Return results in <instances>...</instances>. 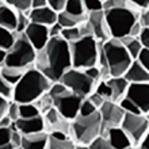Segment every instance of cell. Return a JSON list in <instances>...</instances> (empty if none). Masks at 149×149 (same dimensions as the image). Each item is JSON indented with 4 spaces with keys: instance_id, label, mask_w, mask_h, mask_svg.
<instances>
[{
    "instance_id": "6da1fadb",
    "label": "cell",
    "mask_w": 149,
    "mask_h": 149,
    "mask_svg": "<svg viewBox=\"0 0 149 149\" xmlns=\"http://www.w3.org/2000/svg\"><path fill=\"white\" fill-rule=\"evenodd\" d=\"M34 67L52 83L58 81L64 72L72 68L69 43L61 37H52L42 49L37 50Z\"/></svg>"
},
{
    "instance_id": "7a4b0ae2",
    "label": "cell",
    "mask_w": 149,
    "mask_h": 149,
    "mask_svg": "<svg viewBox=\"0 0 149 149\" xmlns=\"http://www.w3.org/2000/svg\"><path fill=\"white\" fill-rule=\"evenodd\" d=\"M50 86V80L36 67H31L24 72L22 79L14 86L12 100L18 103L36 102L37 99L49 91Z\"/></svg>"
},
{
    "instance_id": "3957f363",
    "label": "cell",
    "mask_w": 149,
    "mask_h": 149,
    "mask_svg": "<svg viewBox=\"0 0 149 149\" xmlns=\"http://www.w3.org/2000/svg\"><path fill=\"white\" fill-rule=\"evenodd\" d=\"M100 133V114L96 110L90 115L77 114L71 121V138L76 148H87Z\"/></svg>"
},
{
    "instance_id": "277c9868",
    "label": "cell",
    "mask_w": 149,
    "mask_h": 149,
    "mask_svg": "<svg viewBox=\"0 0 149 149\" xmlns=\"http://www.w3.org/2000/svg\"><path fill=\"white\" fill-rule=\"evenodd\" d=\"M47 94L50 95L52 100H53V107H56L63 117L72 121L79 114L80 103L84 98L74 94L73 91L65 87L61 81L52 83Z\"/></svg>"
},
{
    "instance_id": "5b68a950",
    "label": "cell",
    "mask_w": 149,
    "mask_h": 149,
    "mask_svg": "<svg viewBox=\"0 0 149 149\" xmlns=\"http://www.w3.org/2000/svg\"><path fill=\"white\" fill-rule=\"evenodd\" d=\"M68 43H69V52H71L72 68L86 69L88 67L96 65L99 42L94 38V36H84L73 42Z\"/></svg>"
},
{
    "instance_id": "8992f818",
    "label": "cell",
    "mask_w": 149,
    "mask_h": 149,
    "mask_svg": "<svg viewBox=\"0 0 149 149\" xmlns=\"http://www.w3.org/2000/svg\"><path fill=\"white\" fill-rule=\"evenodd\" d=\"M37 50L23 33H15V41L12 46L6 52V58L3 65L29 69L34 67Z\"/></svg>"
},
{
    "instance_id": "52a82bcc",
    "label": "cell",
    "mask_w": 149,
    "mask_h": 149,
    "mask_svg": "<svg viewBox=\"0 0 149 149\" xmlns=\"http://www.w3.org/2000/svg\"><path fill=\"white\" fill-rule=\"evenodd\" d=\"M141 10L136 8H110L104 10V18L106 23L110 30L111 38H122L125 36H129V31L138 19Z\"/></svg>"
},
{
    "instance_id": "ba28073f",
    "label": "cell",
    "mask_w": 149,
    "mask_h": 149,
    "mask_svg": "<svg viewBox=\"0 0 149 149\" xmlns=\"http://www.w3.org/2000/svg\"><path fill=\"white\" fill-rule=\"evenodd\" d=\"M102 49L106 56L111 77L123 76L133 58L130 57L122 42L117 38H110L102 43Z\"/></svg>"
},
{
    "instance_id": "9c48e42d",
    "label": "cell",
    "mask_w": 149,
    "mask_h": 149,
    "mask_svg": "<svg viewBox=\"0 0 149 149\" xmlns=\"http://www.w3.org/2000/svg\"><path fill=\"white\" fill-rule=\"evenodd\" d=\"M58 81H61L64 86L81 98H87L91 92H94L96 86L94 80L83 69H76V68H69L67 72H64Z\"/></svg>"
},
{
    "instance_id": "30bf717a",
    "label": "cell",
    "mask_w": 149,
    "mask_h": 149,
    "mask_svg": "<svg viewBox=\"0 0 149 149\" xmlns=\"http://www.w3.org/2000/svg\"><path fill=\"white\" fill-rule=\"evenodd\" d=\"M121 127L125 130L126 134L130 137V140L133 142V148H136L142 136L149 132L148 114L125 113L121 122Z\"/></svg>"
},
{
    "instance_id": "8fae6325",
    "label": "cell",
    "mask_w": 149,
    "mask_h": 149,
    "mask_svg": "<svg viewBox=\"0 0 149 149\" xmlns=\"http://www.w3.org/2000/svg\"><path fill=\"white\" fill-rule=\"evenodd\" d=\"M98 111L100 114V133L99 134L107 137L109 129L121 126L125 111L122 110L117 102H113V100H104V103Z\"/></svg>"
},
{
    "instance_id": "7c38bea8",
    "label": "cell",
    "mask_w": 149,
    "mask_h": 149,
    "mask_svg": "<svg viewBox=\"0 0 149 149\" xmlns=\"http://www.w3.org/2000/svg\"><path fill=\"white\" fill-rule=\"evenodd\" d=\"M142 114L149 113V83H129L126 95Z\"/></svg>"
},
{
    "instance_id": "4fadbf2b",
    "label": "cell",
    "mask_w": 149,
    "mask_h": 149,
    "mask_svg": "<svg viewBox=\"0 0 149 149\" xmlns=\"http://www.w3.org/2000/svg\"><path fill=\"white\" fill-rule=\"evenodd\" d=\"M87 23L90 26L94 38L99 43H103L104 41L111 38L110 30H109V26L106 23V18H104V11L88 12L87 14Z\"/></svg>"
},
{
    "instance_id": "5bb4252c",
    "label": "cell",
    "mask_w": 149,
    "mask_h": 149,
    "mask_svg": "<svg viewBox=\"0 0 149 149\" xmlns=\"http://www.w3.org/2000/svg\"><path fill=\"white\" fill-rule=\"evenodd\" d=\"M42 115L43 121H45V130L47 133L49 132H61V133L71 136V121L63 117L56 107L49 109Z\"/></svg>"
},
{
    "instance_id": "9a60e30c",
    "label": "cell",
    "mask_w": 149,
    "mask_h": 149,
    "mask_svg": "<svg viewBox=\"0 0 149 149\" xmlns=\"http://www.w3.org/2000/svg\"><path fill=\"white\" fill-rule=\"evenodd\" d=\"M23 34L30 41V43L34 46L36 50L42 49L47 43L49 38H50L49 37V27L47 26H43V24H39V23H33V22H30V24L24 30Z\"/></svg>"
},
{
    "instance_id": "2e32d148",
    "label": "cell",
    "mask_w": 149,
    "mask_h": 149,
    "mask_svg": "<svg viewBox=\"0 0 149 149\" xmlns=\"http://www.w3.org/2000/svg\"><path fill=\"white\" fill-rule=\"evenodd\" d=\"M11 129L19 130L22 134H31L45 130L43 115H37L33 118H19L11 123Z\"/></svg>"
},
{
    "instance_id": "e0dca14e",
    "label": "cell",
    "mask_w": 149,
    "mask_h": 149,
    "mask_svg": "<svg viewBox=\"0 0 149 149\" xmlns=\"http://www.w3.org/2000/svg\"><path fill=\"white\" fill-rule=\"evenodd\" d=\"M27 16L30 22H33V23H39L43 24V26H47V27L57 22V12L53 11L49 6L39 8H31L27 12Z\"/></svg>"
},
{
    "instance_id": "ac0fdd59",
    "label": "cell",
    "mask_w": 149,
    "mask_h": 149,
    "mask_svg": "<svg viewBox=\"0 0 149 149\" xmlns=\"http://www.w3.org/2000/svg\"><path fill=\"white\" fill-rule=\"evenodd\" d=\"M107 138L110 141L111 149H127L133 148V142L130 137L126 134V132L122 129L121 126L111 127L107 132Z\"/></svg>"
},
{
    "instance_id": "d6986e66",
    "label": "cell",
    "mask_w": 149,
    "mask_h": 149,
    "mask_svg": "<svg viewBox=\"0 0 149 149\" xmlns=\"http://www.w3.org/2000/svg\"><path fill=\"white\" fill-rule=\"evenodd\" d=\"M123 77L129 83H149V69L142 67L137 60H133Z\"/></svg>"
},
{
    "instance_id": "ffe728a7",
    "label": "cell",
    "mask_w": 149,
    "mask_h": 149,
    "mask_svg": "<svg viewBox=\"0 0 149 149\" xmlns=\"http://www.w3.org/2000/svg\"><path fill=\"white\" fill-rule=\"evenodd\" d=\"M49 133L46 130L31 134H22V148L24 149H45L47 144Z\"/></svg>"
},
{
    "instance_id": "44dd1931",
    "label": "cell",
    "mask_w": 149,
    "mask_h": 149,
    "mask_svg": "<svg viewBox=\"0 0 149 149\" xmlns=\"http://www.w3.org/2000/svg\"><path fill=\"white\" fill-rule=\"evenodd\" d=\"M107 86L110 87L111 90V98L110 100L113 102H119L122 98H125L126 90L129 86V81L126 80L123 76H117V77H110L106 80Z\"/></svg>"
},
{
    "instance_id": "7402d4cb",
    "label": "cell",
    "mask_w": 149,
    "mask_h": 149,
    "mask_svg": "<svg viewBox=\"0 0 149 149\" xmlns=\"http://www.w3.org/2000/svg\"><path fill=\"white\" fill-rule=\"evenodd\" d=\"M16 15L18 11L14 10L7 3H0V27H4L10 31L15 33L16 29Z\"/></svg>"
},
{
    "instance_id": "603a6c76",
    "label": "cell",
    "mask_w": 149,
    "mask_h": 149,
    "mask_svg": "<svg viewBox=\"0 0 149 149\" xmlns=\"http://www.w3.org/2000/svg\"><path fill=\"white\" fill-rule=\"evenodd\" d=\"M86 20H87V15L77 16V15H73V14H69V12H67V11L57 12V22L63 26V29L74 27V26L81 24L83 22H86Z\"/></svg>"
},
{
    "instance_id": "cb8c5ba5",
    "label": "cell",
    "mask_w": 149,
    "mask_h": 149,
    "mask_svg": "<svg viewBox=\"0 0 149 149\" xmlns=\"http://www.w3.org/2000/svg\"><path fill=\"white\" fill-rule=\"evenodd\" d=\"M27 69H22V68L16 67H8V65H1L0 67V76L3 79H6L8 83H11L12 86H15L16 83L19 81L23 73Z\"/></svg>"
},
{
    "instance_id": "d4e9b609",
    "label": "cell",
    "mask_w": 149,
    "mask_h": 149,
    "mask_svg": "<svg viewBox=\"0 0 149 149\" xmlns=\"http://www.w3.org/2000/svg\"><path fill=\"white\" fill-rule=\"evenodd\" d=\"M47 149H73L74 142L71 137H56L53 134H49L47 137Z\"/></svg>"
},
{
    "instance_id": "484cf974",
    "label": "cell",
    "mask_w": 149,
    "mask_h": 149,
    "mask_svg": "<svg viewBox=\"0 0 149 149\" xmlns=\"http://www.w3.org/2000/svg\"><path fill=\"white\" fill-rule=\"evenodd\" d=\"M119 41H121L122 45L125 46V49L127 50V53L130 54V57H132L133 60L137 58L138 53H140V50L142 49V45L140 43V41H138L136 37H132V36L122 37V38H119Z\"/></svg>"
},
{
    "instance_id": "4316f807",
    "label": "cell",
    "mask_w": 149,
    "mask_h": 149,
    "mask_svg": "<svg viewBox=\"0 0 149 149\" xmlns=\"http://www.w3.org/2000/svg\"><path fill=\"white\" fill-rule=\"evenodd\" d=\"M63 11H67L69 14H73V15H77V16L87 15L83 0H67V4H65Z\"/></svg>"
},
{
    "instance_id": "83f0119b",
    "label": "cell",
    "mask_w": 149,
    "mask_h": 149,
    "mask_svg": "<svg viewBox=\"0 0 149 149\" xmlns=\"http://www.w3.org/2000/svg\"><path fill=\"white\" fill-rule=\"evenodd\" d=\"M19 115L20 118H33L37 115H42L39 109L34 102L30 103H19Z\"/></svg>"
},
{
    "instance_id": "f1b7e54d",
    "label": "cell",
    "mask_w": 149,
    "mask_h": 149,
    "mask_svg": "<svg viewBox=\"0 0 149 149\" xmlns=\"http://www.w3.org/2000/svg\"><path fill=\"white\" fill-rule=\"evenodd\" d=\"M14 41H15V33L10 31L4 27H0V49L7 52L12 46Z\"/></svg>"
},
{
    "instance_id": "f546056e",
    "label": "cell",
    "mask_w": 149,
    "mask_h": 149,
    "mask_svg": "<svg viewBox=\"0 0 149 149\" xmlns=\"http://www.w3.org/2000/svg\"><path fill=\"white\" fill-rule=\"evenodd\" d=\"M136 8V10H140L137 8L134 4H132L129 0H103V11L104 10H110V8Z\"/></svg>"
},
{
    "instance_id": "4dcf8cb0",
    "label": "cell",
    "mask_w": 149,
    "mask_h": 149,
    "mask_svg": "<svg viewBox=\"0 0 149 149\" xmlns=\"http://www.w3.org/2000/svg\"><path fill=\"white\" fill-rule=\"evenodd\" d=\"M4 3L11 6L16 11H22L26 14L31 10V0H4Z\"/></svg>"
},
{
    "instance_id": "1f68e13d",
    "label": "cell",
    "mask_w": 149,
    "mask_h": 149,
    "mask_svg": "<svg viewBox=\"0 0 149 149\" xmlns=\"http://www.w3.org/2000/svg\"><path fill=\"white\" fill-rule=\"evenodd\" d=\"M87 148H90V149H111V145H110L109 138L99 134V136H96V137L88 144Z\"/></svg>"
},
{
    "instance_id": "d6a6232c",
    "label": "cell",
    "mask_w": 149,
    "mask_h": 149,
    "mask_svg": "<svg viewBox=\"0 0 149 149\" xmlns=\"http://www.w3.org/2000/svg\"><path fill=\"white\" fill-rule=\"evenodd\" d=\"M37 104V107L39 109V111H41V114H45L49 109H52L53 107V100H52L50 95L47 94V92H45V94L41 96V98H38L34 102Z\"/></svg>"
},
{
    "instance_id": "836d02e7",
    "label": "cell",
    "mask_w": 149,
    "mask_h": 149,
    "mask_svg": "<svg viewBox=\"0 0 149 149\" xmlns=\"http://www.w3.org/2000/svg\"><path fill=\"white\" fill-rule=\"evenodd\" d=\"M12 95H14V86L0 76V96L6 98L7 100H12Z\"/></svg>"
},
{
    "instance_id": "e575fe53",
    "label": "cell",
    "mask_w": 149,
    "mask_h": 149,
    "mask_svg": "<svg viewBox=\"0 0 149 149\" xmlns=\"http://www.w3.org/2000/svg\"><path fill=\"white\" fill-rule=\"evenodd\" d=\"M30 24V19L26 12L18 11V15H16V29L15 33H24V30L27 29V26Z\"/></svg>"
},
{
    "instance_id": "d590c367",
    "label": "cell",
    "mask_w": 149,
    "mask_h": 149,
    "mask_svg": "<svg viewBox=\"0 0 149 149\" xmlns=\"http://www.w3.org/2000/svg\"><path fill=\"white\" fill-rule=\"evenodd\" d=\"M94 92L100 95V96H102L103 99H106V100H110V98H111V90H110V87L107 86L106 80H100V81L95 86Z\"/></svg>"
},
{
    "instance_id": "8d00e7d4",
    "label": "cell",
    "mask_w": 149,
    "mask_h": 149,
    "mask_svg": "<svg viewBox=\"0 0 149 149\" xmlns=\"http://www.w3.org/2000/svg\"><path fill=\"white\" fill-rule=\"evenodd\" d=\"M118 104L121 106V109L125 111V113H130V114H140L141 113V110H140V109H138L130 99L126 98V96L125 98H122L121 100L118 102Z\"/></svg>"
},
{
    "instance_id": "74e56055",
    "label": "cell",
    "mask_w": 149,
    "mask_h": 149,
    "mask_svg": "<svg viewBox=\"0 0 149 149\" xmlns=\"http://www.w3.org/2000/svg\"><path fill=\"white\" fill-rule=\"evenodd\" d=\"M6 115H7L12 122L16 121V119H19L20 118V115H19V103L15 102V100H10Z\"/></svg>"
},
{
    "instance_id": "f35d334b",
    "label": "cell",
    "mask_w": 149,
    "mask_h": 149,
    "mask_svg": "<svg viewBox=\"0 0 149 149\" xmlns=\"http://www.w3.org/2000/svg\"><path fill=\"white\" fill-rule=\"evenodd\" d=\"M86 12H95V11H103V1L102 0H83Z\"/></svg>"
},
{
    "instance_id": "ab89813d",
    "label": "cell",
    "mask_w": 149,
    "mask_h": 149,
    "mask_svg": "<svg viewBox=\"0 0 149 149\" xmlns=\"http://www.w3.org/2000/svg\"><path fill=\"white\" fill-rule=\"evenodd\" d=\"M98 109H95V106L88 100V98H84L80 103V109H79V114L80 115H90V114L95 113Z\"/></svg>"
},
{
    "instance_id": "60d3db41",
    "label": "cell",
    "mask_w": 149,
    "mask_h": 149,
    "mask_svg": "<svg viewBox=\"0 0 149 149\" xmlns=\"http://www.w3.org/2000/svg\"><path fill=\"white\" fill-rule=\"evenodd\" d=\"M83 71L86 72V73L94 80L95 84H98V83L102 80V74H100V71H99V68L96 67V65L88 67V68H86V69H83Z\"/></svg>"
},
{
    "instance_id": "b9f144b4",
    "label": "cell",
    "mask_w": 149,
    "mask_h": 149,
    "mask_svg": "<svg viewBox=\"0 0 149 149\" xmlns=\"http://www.w3.org/2000/svg\"><path fill=\"white\" fill-rule=\"evenodd\" d=\"M136 60H137L144 68L149 69V47H142Z\"/></svg>"
},
{
    "instance_id": "7bdbcfd3",
    "label": "cell",
    "mask_w": 149,
    "mask_h": 149,
    "mask_svg": "<svg viewBox=\"0 0 149 149\" xmlns=\"http://www.w3.org/2000/svg\"><path fill=\"white\" fill-rule=\"evenodd\" d=\"M11 132H12L11 126L0 127V148L10 142V140H11Z\"/></svg>"
},
{
    "instance_id": "ee69618b",
    "label": "cell",
    "mask_w": 149,
    "mask_h": 149,
    "mask_svg": "<svg viewBox=\"0 0 149 149\" xmlns=\"http://www.w3.org/2000/svg\"><path fill=\"white\" fill-rule=\"evenodd\" d=\"M10 142L12 144L14 149L22 148V133H20L19 130L12 129V132H11V140H10Z\"/></svg>"
},
{
    "instance_id": "f6af8a7d",
    "label": "cell",
    "mask_w": 149,
    "mask_h": 149,
    "mask_svg": "<svg viewBox=\"0 0 149 149\" xmlns=\"http://www.w3.org/2000/svg\"><path fill=\"white\" fill-rule=\"evenodd\" d=\"M137 39L142 45V47H149V27H142L140 34L137 36Z\"/></svg>"
},
{
    "instance_id": "bcb514c9",
    "label": "cell",
    "mask_w": 149,
    "mask_h": 149,
    "mask_svg": "<svg viewBox=\"0 0 149 149\" xmlns=\"http://www.w3.org/2000/svg\"><path fill=\"white\" fill-rule=\"evenodd\" d=\"M87 98H88V100H90V102L95 106V109H98V110L100 109V106H102L103 103H104V100H106V99H103L102 96H100V95H98L96 92H91Z\"/></svg>"
},
{
    "instance_id": "7dc6e473",
    "label": "cell",
    "mask_w": 149,
    "mask_h": 149,
    "mask_svg": "<svg viewBox=\"0 0 149 149\" xmlns=\"http://www.w3.org/2000/svg\"><path fill=\"white\" fill-rule=\"evenodd\" d=\"M67 4V0H47V6L56 12L63 11Z\"/></svg>"
},
{
    "instance_id": "c3c4849f",
    "label": "cell",
    "mask_w": 149,
    "mask_h": 149,
    "mask_svg": "<svg viewBox=\"0 0 149 149\" xmlns=\"http://www.w3.org/2000/svg\"><path fill=\"white\" fill-rule=\"evenodd\" d=\"M137 22L141 24V27H149V12H148V8L141 10L140 15H138Z\"/></svg>"
},
{
    "instance_id": "681fc988",
    "label": "cell",
    "mask_w": 149,
    "mask_h": 149,
    "mask_svg": "<svg viewBox=\"0 0 149 149\" xmlns=\"http://www.w3.org/2000/svg\"><path fill=\"white\" fill-rule=\"evenodd\" d=\"M61 31H63V26L58 23V22H56L53 23L52 26H49V37H61Z\"/></svg>"
},
{
    "instance_id": "f907efd6",
    "label": "cell",
    "mask_w": 149,
    "mask_h": 149,
    "mask_svg": "<svg viewBox=\"0 0 149 149\" xmlns=\"http://www.w3.org/2000/svg\"><path fill=\"white\" fill-rule=\"evenodd\" d=\"M8 103H10V100H7V99L3 98V96H0V118L4 117L6 113H7Z\"/></svg>"
},
{
    "instance_id": "816d5d0a",
    "label": "cell",
    "mask_w": 149,
    "mask_h": 149,
    "mask_svg": "<svg viewBox=\"0 0 149 149\" xmlns=\"http://www.w3.org/2000/svg\"><path fill=\"white\" fill-rule=\"evenodd\" d=\"M129 1L140 10H145L149 7V0H129Z\"/></svg>"
},
{
    "instance_id": "f5cc1de1",
    "label": "cell",
    "mask_w": 149,
    "mask_h": 149,
    "mask_svg": "<svg viewBox=\"0 0 149 149\" xmlns=\"http://www.w3.org/2000/svg\"><path fill=\"white\" fill-rule=\"evenodd\" d=\"M141 24L138 23V22H136V23L132 26V29H130V31H129V36H132V37H136L137 38V36L140 34V31H141Z\"/></svg>"
},
{
    "instance_id": "db71d44e",
    "label": "cell",
    "mask_w": 149,
    "mask_h": 149,
    "mask_svg": "<svg viewBox=\"0 0 149 149\" xmlns=\"http://www.w3.org/2000/svg\"><path fill=\"white\" fill-rule=\"evenodd\" d=\"M148 141H149V132L146 134H144V136H142L141 140L138 141V144H137V146H136V148H142V149L148 148Z\"/></svg>"
},
{
    "instance_id": "11a10c76",
    "label": "cell",
    "mask_w": 149,
    "mask_h": 149,
    "mask_svg": "<svg viewBox=\"0 0 149 149\" xmlns=\"http://www.w3.org/2000/svg\"><path fill=\"white\" fill-rule=\"evenodd\" d=\"M47 6V0H31V8H39Z\"/></svg>"
},
{
    "instance_id": "9f6ffc18",
    "label": "cell",
    "mask_w": 149,
    "mask_h": 149,
    "mask_svg": "<svg viewBox=\"0 0 149 149\" xmlns=\"http://www.w3.org/2000/svg\"><path fill=\"white\" fill-rule=\"evenodd\" d=\"M11 123H12V121L7 117V115H4V117L0 118V127H7V126H11Z\"/></svg>"
},
{
    "instance_id": "6f0895ef",
    "label": "cell",
    "mask_w": 149,
    "mask_h": 149,
    "mask_svg": "<svg viewBox=\"0 0 149 149\" xmlns=\"http://www.w3.org/2000/svg\"><path fill=\"white\" fill-rule=\"evenodd\" d=\"M4 58H6V50L0 49V67L4 64Z\"/></svg>"
},
{
    "instance_id": "680465c9",
    "label": "cell",
    "mask_w": 149,
    "mask_h": 149,
    "mask_svg": "<svg viewBox=\"0 0 149 149\" xmlns=\"http://www.w3.org/2000/svg\"><path fill=\"white\" fill-rule=\"evenodd\" d=\"M0 149H14V146H12L11 142H8V144H6V145H3Z\"/></svg>"
},
{
    "instance_id": "91938a15",
    "label": "cell",
    "mask_w": 149,
    "mask_h": 149,
    "mask_svg": "<svg viewBox=\"0 0 149 149\" xmlns=\"http://www.w3.org/2000/svg\"><path fill=\"white\" fill-rule=\"evenodd\" d=\"M3 1H4V0H0V3H3Z\"/></svg>"
},
{
    "instance_id": "94428289",
    "label": "cell",
    "mask_w": 149,
    "mask_h": 149,
    "mask_svg": "<svg viewBox=\"0 0 149 149\" xmlns=\"http://www.w3.org/2000/svg\"><path fill=\"white\" fill-rule=\"evenodd\" d=\"M102 1H103V0H102Z\"/></svg>"
}]
</instances>
